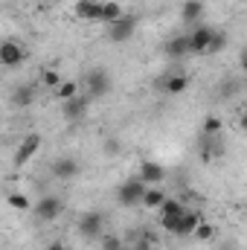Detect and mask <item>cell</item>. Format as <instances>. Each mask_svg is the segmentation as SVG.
<instances>
[{
    "mask_svg": "<svg viewBox=\"0 0 247 250\" xmlns=\"http://www.w3.org/2000/svg\"><path fill=\"white\" fill-rule=\"evenodd\" d=\"M145 192H148V184L140 175H134V178H128V181H123L117 187V204L120 207H140Z\"/></svg>",
    "mask_w": 247,
    "mask_h": 250,
    "instance_id": "cell-1",
    "label": "cell"
},
{
    "mask_svg": "<svg viewBox=\"0 0 247 250\" xmlns=\"http://www.w3.org/2000/svg\"><path fill=\"white\" fill-rule=\"evenodd\" d=\"M111 87H114V79H111V73H108L105 67H93V70L84 73V90H87L90 99H102V96H108Z\"/></svg>",
    "mask_w": 247,
    "mask_h": 250,
    "instance_id": "cell-2",
    "label": "cell"
},
{
    "mask_svg": "<svg viewBox=\"0 0 247 250\" xmlns=\"http://www.w3.org/2000/svg\"><path fill=\"white\" fill-rule=\"evenodd\" d=\"M62 209H64V204L56 198V195H44L41 201H35L32 215H35L38 224H50V221H56V218L62 215Z\"/></svg>",
    "mask_w": 247,
    "mask_h": 250,
    "instance_id": "cell-3",
    "label": "cell"
},
{
    "mask_svg": "<svg viewBox=\"0 0 247 250\" xmlns=\"http://www.w3.org/2000/svg\"><path fill=\"white\" fill-rule=\"evenodd\" d=\"M137 26H140L137 15H123L120 21H114V23L108 26V41H114V44H125V41H131L134 32H137Z\"/></svg>",
    "mask_w": 247,
    "mask_h": 250,
    "instance_id": "cell-4",
    "label": "cell"
},
{
    "mask_svg": "<svg viewBox=\"0 0 247 250\" xmlns=\"http://www.w3.org/2000/svg\"><path fill=\"white\" fill-rule=\"evenodd\" d=\"M38 148H41V134H26V137L21 140V146L15 148L12 166H15V169H23V166L38 154Z\"/></svg>",
    "mask_w": 247,
    "mask_h": 250,
    "instance_id": "cell-5",
    "label": "cell"
},
{
    "mask_svg": "<svg viewBox=\"0 0 247 250\" xmlns=\"http://www.w3.org/2000/svg\"><path fill=\"white\" fill-rule=\"evenodd\" d=\"M76 227H79V236H82V239L93 242V239H99V236H102V227H105V215H102V212H93V209H90V212H82Z\"/></svg>",
    "mask_w": 247,
    "mask_h": 250,
    "instance_id": "cell-6",
    "label": "cell"
},
{
    "mask_svg": "<svg viewBox=\"0 0 247 250\" xmlns=\"http://www.w3.org/2000/svg\"><path fill=\"white\" fill-rule=\"evenodd\" d=\"M189 76L186 73H169V76H157V90H163V93H169V96H181L189 90Z\"/></svg>",
    "mask_w": 247,
    "mask_h": 250,
    "instance_id": "cell-7",
    "label": "cell"
},
{
    "mask_svg": "<svg viewBox=\"0 0 247 250\" xmlns=\"http://www.w3.org/2000/svg\"><path fill=\"white\" fill-rule=\"evenodd\" d=\"M90 96L87 93H79V96H73V99H67L62 102V114L67 123H79V120H84V114H87V108H90Z\"/></svg>",
    "mask_w": 247,
    "mask_h": 250,
    "instance_id": "cell-8",
    "label": "cell"
},
{
    "mask_svg": "<svg viewBox=\"0 0 247 250\" xmlns=\"http://www.w3.org/2000/svg\"><path fill=\"white\" fill-rule=\"evenodd\" d=\"M201 221H204V212H201V209H186L184 215L178 218V224H175L172 236H178V239H192Z\"/></svg>",
    "mask_w": 247,
    "mask_h": 250,
    "instance_id": "cell-9",
    "label": "cell"
},
{
    "mask_svg": "<svg viewBox=\"0 0 247 250\" xmlns=\"http://www.w3.org/2000/svg\"><path fill=\"white\" fill-rule=\"evenodd\" d=\"M26 59V47L23 44H18V41H3L0 44V64L3 67H9V70H15V67H21Z\"/></svg>",
    "mask_w": 247,
    "mask_h": 250,
    "instance_id": "cell-10",
    "label": "cell"
},
{
    "mask_svg": "<svg viewBox=\"0 0 247 250\" xmlns=\"http://www.w3.org/2000/svg\"><path fill=\"white\" fill-rule=\"evenodd\" d=\"M163 53H166L172 62H181V59H186V56H192L189 32H178V35H172V38L163 44Z\"/></svg>",
    "mask_w": 247,
    "mask_h": 250,
    "instance_id": "cell-11",
    "label": "cell"
},
{
    "mask_svg": "<svg viewBox=\"0 0 247 250\" xmlns=\"http://www.w3.org/2000/svg\"><path fill=\"white\" fill-rule=\"evenodd\" d=\"M212 35H215V29L212 26H195V29H189V44H192V56H206V50H209V41H212Z\"/></svg>",
    "mask_w": 247,
    "mask_h": 250,
    "instance_id": "cell-12",
    "label": "cell"
},
{
    "mask_svg": "<svg viewBox=\"0 0 247 250\" xmlns=\"http://www.w3.org/2000/svg\"><path fill=\"white\" fill-rule=\"evenodd\" d=\"M50 172H53V178H56V181H73V178L79 175V160H76V157H70V154L56 157V160L50 163Z\"/></svg>",
    "mask_w": 247,
    "mask_h": 250,
    "instance_id": "cell-13",
    "label": "cell"
},
{
    "mask_svg": "<svg viewBox=\"0 0 247 250\" xmlns=\"http://www.w3.org/2000/svg\"><path fill=\"white\" fill-rule=\"evenodd\" d=\"M102 0H76L73 3V15L79 21H102Z\"/></svg>",
    "mask_w": 247,
    "mask_h": 250,
    "instance_id": "cell-14",
    "label": "cell"
},
{
    "mask_svg": "<svg viewBox=\"0 0 247 250\" xmlns=\"http://www.w3.org/2000/svg\"><path fill=\"white\" fill-rule=\"evenodd\" d=\"M137 175H140L148 187H157V184H163L166 169H163L157 160H143V163H140V169H137Z\"/></svg>",
    "mask_w": 247,
    "mask_h": 250,
    "instance_id": "cell-15",
    "label": "cell"
},
{
    "mask_svg": "<svg viewBox=\"0 0 247 250\" xmlns=\"http://www.w3.org/2000/svg\"><path fill=\"white\" fill-rule=\"evenodd\" d=\"M204 18V0H184V6H181V21H184L186 26H192L195 29V23Z\"/></svg>",
    "mask_w": 247,
    "mask_h": 250,
    "instance_id": "cell-16",
    "label": "cell"
},
{
    "mask_svg": "<svg viewBox=\"0 0 247 250\" xmlns=\"http://www.w3.org/2000/svg\"><path fill=\"white\" fill-rule=\"evenodd\" d=\"M184 212H186V204H184V201H178V198H172V195H169V198L163 201V207L157 209V218H181Z\"/></svg>",
    "mask_w": 247,
    "mask_h": 250,
    "instance_id": "cell-17",
    "label": "cell"
},
{
    "mask_svg": "<svg viewBox=\"0 0 247 250\" xmlns=\"http://www.w3.org/2000/svg\"><path fill=\"white\" fill-rule=\"evenodd\" d=\"M221 151H224V146H221L218 134H215V137H204V143H201V160H204V163L215 160V157H218Z\"/></svg>",
    "mask_w": 247,
    "mask_h": 250,
    "instance_id": "cell-18",
    "label": "cell"
},
{
    "mask_svg": "<svg viewBox=\"0 0 247 250\" xmlns=\"http://www.w3.org/2000/svg\"><path fill=\"white\" fill-rule=\"evenodd\" d=\"M35 102V90L29 87V84H18L15 90H12V105L15 108H29Z\"/></svg>",
    "mask_w": 247,
    "mask_h": 250,
    "instance_id": "cell-19",
    "label": "cell"
},
{
    "mask_svg": "<svg viewBox=\"0 0 247 250\" xmlns=\"http://www.w3.org/2000/svg\"><path fill=\"white\" fill-rule=\"evenodd\" d=\"M166 198H169V195H166V192H163L160 187H148L145 198H143V207H148V209H160Z\"/></svg>",
    "mask_w": 247,
    "mask_h": 250,
    "instance_id": "cell-20",
    "label": "cell"
},
{
    "mask_svg": "<svg viewBox=\"0 0 247 250\" xmlns=\"http://www.w3.org/2000/svg\"><path fill=\"white\" fill-rule=\"evenodd\" d=\"M123 15H125L123 6H120V3H114V0H108V3L102 6V23H108V26H111L114 21H120Z\"/></svg>",
    "mask_w": 247,
    "mask_h": 250,
    "instance_id": "cell-21",
    "label": "cell"
},
{
    "mask_svg": "<svg viewBox=\"0 0 247 250\" xmlns=\"http://www.w3.org/2000/svg\"><path fill=\"white\" fill-rule=\"evenodd\" d=\"M73 96H79V82H73V79H64L62 84H59V90H56V99H73Z\"/></svg>",
    "mask_w": 247,
    "mask_h": 250,
    "instance_id": "cell-22",
    "label": "cell"
},
{
    "mask_svg": "<svg viewBox=\"0 0 247 250\" xmlns=\"http://www.w3.org/2000/svg\"><path fill=\"white\" fill-rule=\"evenodd\" d=\"M224 50H227V35H224L221 29H215V35H212V41H209L206 56H218V53H224Z\"/></svg>",
    "mask_w": 247,
    "mask_h": 250,
    "instance_id": "cell-23",
    "label": "cell"
},
{
    "mask_svg": "<svg viewBox=\"0 0 247 250\" xmlns=\"http://www.w3.org/2000/svg\"><path fill=\"white\" fill-rule=\"evenodd\" d=\"M6 201H9V207H15V209H21V212H26V209H32L35 204H29V198L26 195H21V192H9L6 195Z\"/></svg>",
    "mask_w": 247,
    "mask_h": 250,
    "instance_id": "cell-24",
    "label": "cell"
},
{
    "mask_svg": "<svg viewBox=\"0 0 247 250\" xmlns=\"http://www.w3.org/2000/svg\"><path fill=\"white\" fill-rule=\"evenodd\" d=\"M41 82L47 84V87H53V90H59V84L64 82V76L59 70H53V67H47V70H41Z\"/></svg>",
    "mask_w": 247,
    "mask_h": 250,
    "instance_id": "cell-25",
    "label": "cell"
},
{
    "mask_svg": "<svg viewBox=\"0 0 247 250\" xmlns=\"http://www.w3.org/2000/svg\"><path fill=\"white\" fill-rule=\"evenodd\" d=\"M192 239H198V242H212V239H215V227L204 218V221L198 224V230H195V236H192Z\"/></svg>",
    "mask_w": 247,
    "mask_h": 250,
    "instance_id": "cell-26",
    "label": "cell"
},
{
    "mask_svg": "<svg viewBox=\"0 0 247 250\" xmlns=\"http://www.w3.org/2000/svg\"><path fill=\"white\" fill-rule=\"evenodd\" d=\"M221 128H224L221 117H206V120H204V125H201L204 137H215V134H221Z\"/></svg>",
    "mask_w": 247,
    "mask_h": 250,
    "instance_id": "cell-27",
    "label": "cell"
},
{
    "mask_svg": "<svg viewBox=\"0 0 247 250\" xmlns=\"http://www.w3.org/2000/svg\"><path fill=\"white\" fill-rule=\"evenodd\" d=\"M221 93H224V96H236V93H239V82H236L233 76H227L224 84H221Z\"/></svg>",
    "mask_w": 247,
    "mask_h": 250,
    "instance_id": "cell-28",
    "label": "cell"
},
{
    "mask_svg": "<svg viewBox=\"0 0 247 250\" xmlns=\"http://www.w3.org/2000/svg\"><path fill=\"white\" fill-rule=\"evenodd\" d=\"M151 245H154V236H151V233H143V236L134 242L131 250H151Z\"/></svg>",
    "mask_w": 247,
    "mask_h": 250,
    "instance_id": "cell-29",
    "label": "cell"
},
{
    "mask_svg": "<svg viewBox=\"0 0 247 250\" xmlns=\"http://www.w3.org/2000/svg\"><path fill=\"white\" fill-rule=\"evenodd\" d=\"M123 248V239H117V236H105L102 239V250H120Z\"/></svg>",
    "mask_w": 247,
    "mask_h": 250,
    "instance_id": "cell-30",
    "label": "cell"
},
{
    "mask_svg": "<svg viewBox=\"0 0 247 250\" xmlns=\"http://www.w3.org/2000/svg\"><path fill=\"white\" fill-rule=\"evenodd\" d=\"M117 151H120V143L108 140V143H105V154H117Z\"/></svg>",
    "mask_w": 247,
    "mask_h": 250,
    "instance_id": "cell-31",
    "label": "cell"
},
{
    "mask_svg": "<svg viewBox=\"0 0 247 250\" xmlns=\"http://www.w3.org/2000/svg\"><path fill=\"white\" fill-rule=\"evenodd\" d=\"M47 250H70V248H67L64 242H50V245H47Z\"/></svg>",
    "mask_w": 247,
    "mask_h": 250,
    "instance_id": "cell-32",
    "label": "cell"
},
{
    "mask_svg": "<svg viewBox=\"0 0 247 250\" xmlns=\"http://www.w3.org/2000/svg\"><path fill=\"white\" fill-rule=\"evenodd\" d=\"M239 64H242V70L247 73V47L242 50V53H239Z\"/></svg>",
    "mask_w": 247,
    "mask_h": 250,
    "instance_id": "cell-33",
    "label": "cell"
},
{
    "mask_svg": "<svg viewBox=\"0 0 247 250\" xmlns=\"http://www.w3.org/2000/svg\"><path fill=\"white\" fill-rule=\"evenodd\" d=\"M239 128H242V131L247 134V111L242 114V117H239Z\"/></svg>",
    "mask_w": 247,
    "mask_h": 250,
    "instance_id": "cell-34",
    "label": "cell"
},
{
    "mask_svg": "<svg viewBox=\"0 0 247 250\" xmlns=\"http://www.w3.org/2000/svg\"><path fill=\"white\" fill-rule=\"evenodd\" d=\"M242 90H245V93H247V79H245V84H242Z\"/></svg>",
    "mask_w": 247,
    "mask_h": 250,
    "instance_id": "cell-35",
    "label": "cell"
},
{
    "mask_svg": "<svg viewBox=\"0 0 247 250\" xmlns=\"http://www.w3.org/2000/svg\"><path fill=\"white\" fill-rule=\"evenodd\" d=\"M47 3H62V0H47Z\"/></svg>",
    "mask_w": 247,
    "mask_h": 250,
    "instance_id": "cell-36",
    "label": "cell"
},
{
    "mask_svg": "<svg viewBox=\"0 0 247 250\" xmlns=\"http://www.w3.org/2000/svg\"><path fill=\"white\" fill-rule=\"evenodd\" d=\"M120 250H131V248H125V245H123V248H120Z\"/></svg>",
    "mask_w": 247,
    "mask_h": 250,
    "instance_id": "cell-37",
    "label": "cell"
},
{
    "mask_svg": "<svg viewBox=\"0 0 247 250\" xmlns=\"http://www.w3.org/2000/svg\"><path fill=\"white\" fill-rule=\"evenodd\" d=\"M221 250H233V248H221Z\"/></svg>",
    "mask_w": 247,
    "mask_h": 250,
    "instance_id": "cell-38",
    "label": "cell"
}]
</instances>
